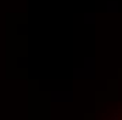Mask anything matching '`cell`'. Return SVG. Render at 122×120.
Masks as SVG:
<instances>
[{"mask_svg":"<svg viewBox=\"0 0 122 120\" xmlns=\"http://www.w3.org/2000/svg\"><path fill=\"white\" fill-rule=\"evenodd\" d=\"M112 120H118V119H117V117H112Z\"/></svg>","mask_w":122,"mask_h":120,"instance_id":"6da1fadb","label":"cell"}]
</instances>
